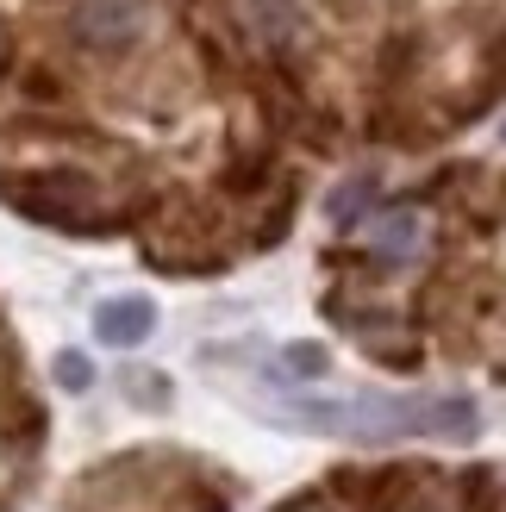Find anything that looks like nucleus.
I'll use <instances>...</instances> for the list:
<instances>
[{
	"label": "nucleus",
	"mask_w": 506,
	"mask_h": 512,
	"mask_svg": "<svg viewBox=\"0 0 506 512\" xmlns=\"http://www.w3.org/2000/svg\"><path fill=\"white\" fill-rule=\"evenodd\" d=\"M57 381H63L69 394H88V388H94V363H88L82 350H63V356H57Z\"/></svg>",
	"instance_id": "4"
},
{
	"label": "nucleus",
	"mask_w": 506,
	"mask_h": 512,
	"mask_svg": "<svg viewBox=\"0 0 506 512\" xmlns=\"http://www.w3.org/2000/svg\"><path fill=\"white\" fill-rule=\"evenodd\" d=\"M150 331H157V306H150L144 294H119V300H100L94 306V338L113 344V350L144 344Z\"/></svg>",
	"instance_id": "2"
},
{
	"label": "nucleus",
	"mask_w": 506,
	"mask_h": 512,
	"mask_svg": "<svg viewBox=\"0 0 506 512\" xmlns=\"http://www.w3.org/2000/svg\"><path fill=\"white\" fill-rule=\"evenodd\" d=\"M138 25H144V0H75V13H69L75 44H88V50L132 44Z\"/></svg>",
	"instance_id": "1"
},
{
	"label": "nucleus",
	"mask_w": 506,
	"mask_h": 512,
	"mask_svg": "<svg viewBox=\"0 0 506 512\" xmlns=\"http://www.w3.org/2000/svg\"><path fill=\"white\" fill-rule=\"evenodd\" d=\"M500 138H506V125H500Z\"/></svg>",
	"instance_id": "8"
},
{
	"label": "nucleus",
	"mask_w": 506,
	"mask_h": 512,
	"mask_svg": "<svg viewBox=\"0 0 506 512\" xmlns=\"http://www.w3.org/2000/svg\"><path fill=\"white\" fill-rule=\"evenodd\" d=\"M0 63H7V32H0Z\"/></svg>",
	"instance_id": "7"
},
{
	"label": "nucleus",
	"mask_w": 506,
	"mask_h": 512,
	"mask_svg": "<svg viewBox=\"0 0 506 512\" xmlns=\"http://www.w3.org/2000/svg\"><path fill=\"white\" fill-rule=\"evenodd\" d=\"M363 200H369V182H344V188L332 194V207H325V213H332L338 225H350V219L363 213Z\"/></svg>",
	"instance_id": "5"
},
{
	"label": "nucleus",
	"mask_w": 506,
	"mask_h": 512,
	"mask_svg": "<svg viewBox=\"0 0 506 512\" xmlns=\"http://www.w3.org/2000/svg\"><path fill=\"white\" fill-rule=\"evenodd\" d=\"M288 363H294L300 375H319V369H325V350H319V344H294V350H288Z\"/></svg>",
	"instance_id": "6"
},
{
	"label": "nucleus",
	"mask_w": 506,
	"mask_h": 512,
	"mask_svg": "<svg viewBox=\"0 0 506 512\" xmlns=\"http://www.w3.org/2000/svg\"><path fill=\"white\" fill-rule=\"evenodd\" d=\"M419 238H425L419 213H382L369 225V250L382 256V263H407V256H419Z\"/></svg>",
	"instance_id": "3"
}]
</instances>
